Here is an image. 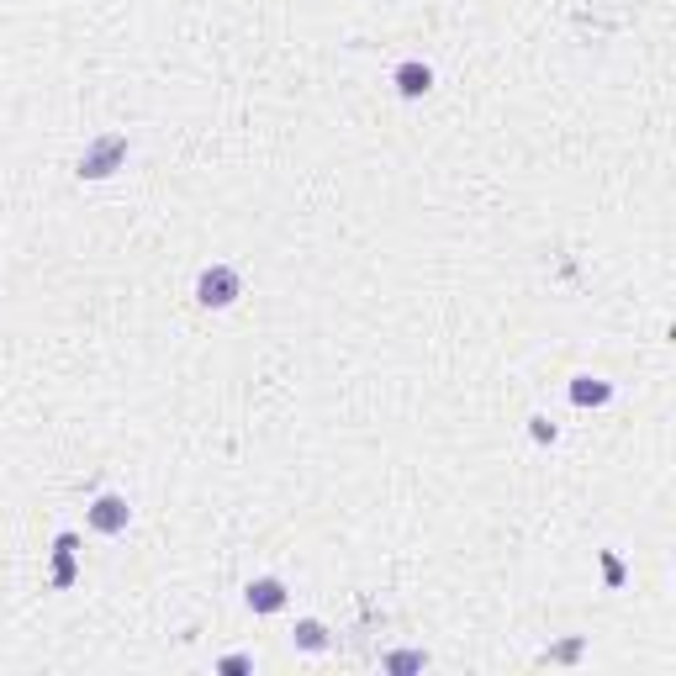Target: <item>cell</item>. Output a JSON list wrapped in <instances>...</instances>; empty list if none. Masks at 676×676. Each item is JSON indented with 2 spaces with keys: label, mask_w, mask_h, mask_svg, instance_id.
<instances>
[{
  "label": "cell",
  "mask_w": 676,
  "mask_h": 676,
  "mask_svg": "<svg viewBox=\"0 0 676 676\" xmlns=\"http://www.w3.org/2000/svg\"><path fill=\"white\" fill-rule=\"evenodd\" d=\"M238 296H243V275H238L233 265H206V270L196 275V302H201L206 312L233 307Z\"/></svg>",
  "instance_id": "6da1fadb"
},
{
  "label": "cell",
  "mask_w": 676,
  "mask_h": 676,
  "mask_svg": "<svg viewBox=\"0 0 676 676\" xmlns=\"http://www.w3.org/2000/svg\"><path fill=\"white\" fill-rule=\"evenodd\" d=\"M127 164V133H101L80 154V180H111Z\"/></svg>",
  "instance_id": "7a4b0ae2"
},
{
  "label": "cell",
  "mask_w": 676,
  "mask_h": 676,
  "mask_svg": "<svg viewBox=\"0 0 676 676\" xmlns=\"http://www.w3.org/2000/svg\"><path fill=\"white\" fill-rule=\"evenodd\" d=\"M243 603H249V613L270 618V613H280L291 603V592H286V581H280V576H254L249 587H243Z\"/></svg>",
  "instance_id": "3957f363"
},
{
  "label": "cell",
  "mask_w": 676,
  "mask_h": 676,
  "mask_svg": "<svg viewBox=\"0 0 676 676\" xmlns=\"http://www.w3.org/2000/svg\"><path fill=\"white\" fill-rule=\"evenodd\" d=\"M127 518H133V507H127V497H117V492H106V497L90 502V529H96V534H122Z\"/></svg>",
  "instance_id": "277c9868"
},
{
  "label": "cell",
  "mask_w": 676,
  "mask_h": 676,
  "mask_svg": "<svg viewBox=\"0 0 676 676\" xmlns=\"http://www.w3.org/2000/svg\"><path fill=\"white\" fill-rule=\"evenodd\" d=\"M391 85H397V96H402V101H423L428 90H434V69H428L423 59H407V64H397Z\"/></svg>",
  "instance_id": "5b68a950"
},
{
  "label": "cell",
  "mask_w": 676,
  "mask_h": 676,
  "mask_svg": "<svg viewBox=\"0 0 676 676\" xmlns=\"http://www.w3.org/2000/svg\"><path fill=\"white\" fill-rule=\"evenodd\" d=\"M74 550H80V539H74V534H59V539H53V587H74V576H80V566H74Z\"/></svg>",
  "instance_id": "8992f818"
},
{
  "label": "cell",
  "mask_w": 676,
  "mask_h": 676,
  "mask_svg": "<svg viewBox=\"0 0 676 676\" xmlns=\"http://www.w3.org/2000/svg\"><path fill=\"white\" fill-rule=\"evenodd\" d=\"M608 397H613V386L597 381V375H576V381H571V402L576 407H603Z\"/></svg>",
  "instance_id": "52a82bcc"
},
{
  "label": "cell",
  "mask_w": 676,
  "mask_h": 676,
  "mask_svg": "<svg viewBox=\"0 0 676 676\" xmlns=\"http://www.w3.org/2000/svg\"><path fill=\"white\" fill-rule=\"evenodd\" d=\"M296 650H307V655H317V650H328V624L323 618H296Z\"/></svg>",
  "instance_id": "ba28073f"
},
{
  "label": "cell",
  "mask_w": 676,
  "mask_h": 676,
  "mask_svg": "<svg viewBox=\"0 0 676 676\" xmlns=\"http://www.w3.org/2000/svg\"><path fill=\"white\" fill-rule=\"evenodd\" d=\"M381 671H386V676H412V671H428V650H391V655H381Z\"/></svg>",
  "instance_id": "9c48e42d"
},
{
  "label": "cell",
  "mask_w": 676,
  "mask_h": 676,
  "mask_svg": "<svg viewBox=\"0 0 676 676\" xmlns=\"http://www.w3.org/2000/svg\"><path fill=\"white\" fill-rule=\"evenodd\" d=\"M217 671H222V676H243V671H254V661H249V655H222Z\"/></svg>",
  "instance_id": "30bf717a"
},
{
  "label": "cell",
  "mask_w": 676,
  "mask_h": 676,
  "mask_svg": "<svg viewBox=\"0 0 676 676\" xmlns=\"http://www.w3.org/2000/svg\"><path fill=\"white\" fill-rule=\"evenodd\" d=\"M534 428H529V434H534V444H555V423L550 418H529Z\"/></svg>",
  "instance_id": "8fae6325"
},
{
  "label": "cell",
  "mask_w": 676,
  "mask_h": 676,
  "mask_svg": "<svg viewBox=\"0 0 676 676\" xmlns=\"http://www.w3.org/2000/svg\"><path fill=\"white\" fill-rule=\"evenodd\" d=\"M576 655H581V640H566L560 650H550V661H576Z\"/></svg>",
  "instance_id": "7c38bea8"
},
{
  "label": "cell",
  "mask_w": 676,
  "mask_h": 676,
  "mask_svg": "<svg viewBox=\"0 0 676 676\" xmlns=\"http://www.w3.org/2000/svg\"><path fill=\"white\" fill-rule=\"evenodd\" d=\"M603 571H608V581H613V587H618V581H624V566H618L613 555H603Z\"/></svg>",
  "instance_id": "4fadbf2b"
}]
</instances>
